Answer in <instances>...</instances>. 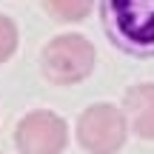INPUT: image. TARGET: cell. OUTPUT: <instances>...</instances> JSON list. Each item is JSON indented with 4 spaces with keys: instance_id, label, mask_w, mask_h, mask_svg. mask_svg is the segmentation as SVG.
Listing matches in <instances>:
<instances>
[{
    "instance_id": "277c9868",
    "label": "cell",
    "mask_w": 154,
    "mask_h": 154,
    "mask_svg": "<svg viewBox=\"0 0 154 154\" xmlns=\"http://www.w3.org/2000/svg\"><path fill=\"white\" fill-rule=\"evenodd\" d=\"M14 140L20 154H60L69 143V128L54 111H32L20 120Z\"/></svg>"
},
{
    "instance_id": "52a82bcc",
    "label": "cell",
    "mask_w": 154,
    "mask_h": 154,
    "mask_svg": "<svg viewBox=\"0 0 154 154\" xmlns=\"http://www.w3.org/2000/svg\"><path fill=\"white\" fill-rule=\"evenodd\" d=\"M17 49V26L6 14H0V63L9 60Z\"/></svg>"
},
{
    "instance_id": "8992f818",
    "label": "cell",
    "mask_w": 154,
    "mask_h": 154,
    "mask_svg": "<svg viewBox=\"0 0 154 154\" xmlns=\"http://www.w3.org/2000/svg\"><path fill=\"white\" fill-rule=\"evenodd\" d=\"M46 3V11L57 20H83V17L91 11V3L94 0H43Z\"/></svg>"
},
{
    "instance_id": "3957f363",
    "label": "cell",
    "mask_w": 154,
    "mask_h": 154,
    "mask_svg": "<svg viewBox=\"0 0 154 154\" xmlns=\"http://www.w3.org/2000/svg\"><path fill=\"white\" fill-rule=\"evenodd\" d=\"M77 140L91 154H114L126 143V117L109 103L86 109L77 120Z\"/></svg>"
},
{
    "instance_id": "6da1fadb",
    "label": "cell",
    "mask_w": 154,
    "mask_h": 154,
    "mask_svg": "<svg viewBox=\"0 0 154 154\" xmlns=\"http://www.w3.org/2000/svg\"><path fill=\"white\" fill-rule=\"evenodd\" d=\"M109 40L134 57H154V0H103Z\"/></svg>"
},
{
    "instance_id": "5b68a950",
    "label": "cell",
    "mask_w": 154,
    "mask_h": 154,
    "mask_svg": "<svg viewBox=\"0 0 154 154\" xmlns=\"http://www.w3.org/2000/svg\"><path fill=\"white\" fill-rule=\"evenodd\" d=\"M126 117L131 120V128L143 140H154V83H140L126 91L123 100Z\"/></svg>"
},
{
    "instance_id": "7a4b0ae2",
    "label": "cell",
    "mask_w": 154,
    "mask_h": 154,
    "mask_svg": "<svg viewBox=\"0 0 154 154\" xmlns=\"http://www.w3.org/2000/svg\"><path fill=\"white\" fill-rule=\"evenodd\" d=\"M94 46L80 34H60L43 49V72L57 86H72L91 74Z\"/></svg>"
}]
</instances>
